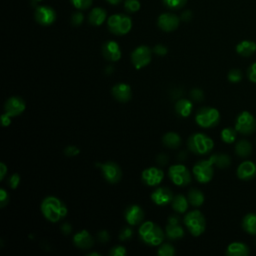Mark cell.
Masks as SVG:
<instances>
[{"instance_id":"cell-1","label":"cell","mask_w":256,"mask_h":256,"mask_svg":"<svg viewBox=\"0 0 256 256\" xmlns=\"http://www.w3.org/2000/svg\"><path fill=\"white\" fill-rule=\"evenodd\" d=\"M40 210L45 219L55 223L59 222L67 215L66 205L55 196L45 197L40 205Z\"/></svg>"},{"instance_id":"cell-2","label":"cell","mask_w":256,"mask_h":256,"mask_svg":"<svg viewBox=\"0 0 256 256\" xmlns=\"http://www.w3.org/2000/svg\"><path fill=\"white\" fill-rule=\"evenodd\" d=\"M138 234L141 241L149 246H158L165 238V231L152 221L142 222L138 229Z\"/></svg>"},{"instance_id":"cell-3","label":"cell","mask_w":256,"mask_h":256,"mask_svg":"<svg viewBox=\"0 0 256 256\" xmlns=\"http://www.w3.org/2000/svg\"><path fill=\"white\" fill-rule=\"evenodd\" d=\"M188 149L194 154L204 155L210 152L214 147V142L210 137L203 133H194L187 140Z\"/></svg>"},{"instance_id":"cell-4","label":"cell","mask_w":256,"mask_h":256,"mask_svg":"<svg viewBox=\"0 0 256 256\" xmlns=\"http://www.w3.org/2000/svg\"><path fill=\"white\" fill-rule=\"evenodd\" d=\"M109 31L117 36L127 34L132 28V20L126 14H113L107 19Z\"/></svg>"},{"instance_id":"cell-5","label":"cell","mask_w":256,"mask_h":256,"mask_svg":"<svg viewBox=\"0 0 256 256\" xmlns=\"http://www.w3.org/2000/svg\"><path fill=\"white\" fill-rule=\"evenodd\" d=\"M195 121L202 128H212L218 125L220 113L213 107H202L195 114Z\"/></svg>"},{"instance_id":"cell-6","label":"cell","mask_w":256,"mask_h":256,"mask_svg":"<svg viewBox=\"0 0 256 256\" xmlns=\"http://www.w3.org/2000/svg\"><path fill=\"white\" fill-rule=\"evenodd\" d=\"M184 224L190 234L195 237L203 234L206 229L205 217L199 210H193L186 214L184 217Z\"/></svg>"},{"instance_id":"cell-7","label":"cell","mask_w":256,"mask_h":256,"mask_svg":"<svg viewBox=\"0 0 256 256\" xmlns=\"http://www.w3.org/2000/svg\"><path fill=\"white\" fill-rule=\"evenodd\" d=\"M213 166L214 165L210 159L198 161L192 169L195 179L200 183H207L210 181L214 174Z\"/></svg>"},{"instance_id":"cell-8","label":"cell","mask_w":256,"mask_h":256,"mask_svg":"<svg viewBox=\"0 0 256 256\" xmlns=\"http://www.w3.org/2000/svg\"><path fill=\"white\" fill-rule=\"evenodd\" d=\"M170 180L177 186H186L191 182V173L183 164H174L168 169Z\"/></svg>"},{"instance_id":"cell-9","label":"cell","mask_w":256,"mask_h":256,"mask_svg":"<svg viewBox=\"0 0 256 256\" xmlns=\"http://www.w3.org/2000/svg\"><path fill=\"white\" fill-rule=\"evenodd\" d=\"M152 59V50L146 45H140L131 53V62L135 69L139 70L146 67Z\"/></svg>"},{"instance_id":"cell-10","label":"cell","mask_w":256,"mask_h":256,"mask_svg":"<svg viewBox=\"0 0 256 256\" xmlns=\"http://www.w3.org/2000/svg\"><path fill=\"white\" fill-rule=\"evenodd\" d=\"M235 129L243 135L252 134L256 129V120L248 111H242L236 118Z\"/></svg>"},{"instance_id":"cell-11","label":"cell","mask_w":256,"mask_h":256,"mask_svg":"<svg viewBox=\"0 0 256 256\" xmlns=\"http://www.w3.org/2000/svg\"><path fill=\"white\" fill-rule=\"evenodd\" d=\"M105 180L110 184L118 183L122 178V171L118 164L113 161H107L105 163L98 164Z\"/></svg>"},{"instance_id":"cell-12","label":"cell","mask_w":256,"mask_h":256,"mask_svg":"<svg viewBox=\"0 0 256 256\" xmlns=\"http://www.w3.org/2000/svg\"><path fill=\"white\" fill-rule=\"evenodd\" d=\"M34 18L40 25L49 26L56 20V12L49 6H37L34 12Z\"/></svg>"},{"instance_id":"cell-13","label":"cell","mask_w":256,"mask_h":256,"mask_svg":"<svg viewBox=\"0 0 256 256\" xmlns=\"http://www.w3.org/2000/svg\"><path fill=\"white\" fill-rule=\"evenodd\" d=\"M180 20V17L174 13H162L157 19V25L161 30L172 32L178 28Z\"/></svg>"},{"instance_id":"cell-14","label":"cell","mask_w":256,"mask_h":256,"mask_svg":"<svg viewBox=\"0 0 256 256\" xmlns=\"http://www.w3.org/2000/svg\"><path fill=\"white\" fill-rule=\"evenodd\" d=\"M26 108L25 101L20 96H11L9 97L4 104V111L11 117H16V116L22 114Z\"/></svg>"},{"instance_id":"cell-15","label":"cell","mask_w":256,"mask_h":256,"mask_svg":"<svg viewBox=\"0 0 256 256\" xmlns=\"http://www.w3.org/2000/svg\"><path fill=\"white\" fill-rule=\"evenodd\" d=\"M144 215L145 213L143 211V209L136 204L129 205L125 209V212H124L125 221L131 226L141 224L143 222Z\"/></svg>"},{"instance_id":"cell-16","label":"cell","mask_w":256,"mask_h":256,"mask_svg":"<svg viewBox=\"0 0 256 256\" xmlns=\"http://www.w3.org/2000/svg\"><path fill=\"white\" fill-rule=\"evenodd\" d=\"M102 55L110 62L118 61L122 55L119 44L113 40L106 41L102 45Z\"/></svg>"},{"instance_id":"cell-17","label":"cell","mask_w":256,"mask_h":256,"mask_svg":"<svg viewBox=\"0 0 256 256\" xmlns=\"http://www.w3.org/2000/svg\"><path fill=\"white\" fill-rule=\"evenodd\" d=\"M141 178L147 186H157L164 178V172L157 167H149L142 171Z\"/></svg>"},{"instance_id":"cell-18","label":"cell","mask_w":256,"mask_h":256,"mask_svg":"<svg viewBox=\"0 0 256 256\" xmlns=\"http://www.w3.org/2000/svg\"><path fill=\"white\" fill-rule=\"evenodd\" d=\"M151 200L159 206H165L172 202L174 195L173 192L167 187H159L151 194Z\"/></svg>"},{"instance_id":"cell-19","label":"cell","mask_w":256,"mask_h":256,"mask_svg":"<svg viewBox=\"0 0 256 256\" xmlns=\"http://www.w3.org/2000/svg\"><path fill=\"white\" fill-rule=\"evenodd\" d=\"M111 93L116 100L123 103L128 102L132 97L131 87L127 83L115 84L111 89Z\"/></svg>"},{"instance_id":"cell-20","label":"cell","mask_w":256,"mask_h":256,"mask_svg":"<svg viewBox=\"0 0 256 256\" xmlns=\"http://www.w3.org/2000/svg\"><path fill=\"white\" fill-rule=\"evenodd\" d=\"M73 243L80 249H90L94 244V238L87 230H81L73 235Z\"/></svg>"},{"instance_id":"cell-21","label":"cell","mask_w":256,"mask_h":256,"mask_svg":"<svg viewBox=\"0 0 256 256\" xmlns=\"http://www.w3.org/2000/svg\"><path fill=\"white\" fill-rule=\"evenodd\" d=\"M237 176L242 180H251L256 176V164L252 161H244L237 168Z\"/></svg>"},{"instance_id":"cell-22","label":"cell","mask_w":256,"mask_h":256,"mask_svg":"<svg viewBox=\"0 0 256 256\" xmlns=\"http://www.w3.org/2000/svg\"><path fill=\"white\" fill-rule=\"evenodd\" d=\"M106 10L101 7L93 8L88 14V22L93 26H100L106 20Z\"/></svg>"},{"instance_id":"cell-23","label":"cell","mask_w":256,"mask_h":256,"mask_svg":"<svg viewBox=\"0 0 256 256\" xmlns=\"http://www.w3.org/2000/svg\"><path fill=\"white\" fill-rule=\"evenodd\" d=\"M192 102L189 99H186V98H180L177 100V102L175 103L174 109L175 112L181 116V117H188V116L191 114L192 112Z\"/></svg>"},{"instance_id":"cell-24","label":"cell","mask_w":256,"mask_h":256,"mask_svg":"<svg viewBox=\"0 0 256 256\" xmlns=\"http://www.w3.org/2000/svg\"><path fill=\"white\" fill-rule=\"evenodd\" d=\"M165 236L171 241L181 239L184 236V229L179 223H167L165 227Z\"/></svg>"},{"instance_id":"cell-25","label":"cell","mask_w":256,"mask_h":256,"mask_svg":"<svg viewBox=\"0 0 256 256\" xmlns=\"http://www.w3.org/2000/svg\"><path fill=\"white\" fill-rule=\"evenodd\" d=\"M249 252L248 246L241 242L231 243L226 249V255L228 256H247Z\"/></svg>"},{"instance_id":"cell-26","label":"cell","mask_w":256,"mask_h":256,"mask_svg":"<svg viewBox=\"0 0 256 256\" xmlns=\"http://www.w3.org/2000/svg\"><path fill=\"white\" fill-rule=\"evenodd\" d=\"M162 142H163L164 146L171 149H175L181 145L182 139L178 133L167 132L162 137Z\"/></svg>"},{"instance_id":"cell-27","label":"cell","mask_w":256,"mask_h":256,"mask_svg":"<svg viewBox=\"0 0 256 256\" xmlns=\"http://www.w3.org/2000/svg\"><path fill=\"white\" fill-rule=\"evenodd\" d=\"M256 51V43L249 40L241 41L236 46V52L244 57H249Z\"/></svg>"},{"instance_id":"cell-28","label":"cell","mask_w":256,"mask_h":256,"mask_svg":"<svg viewBox=\"0 0 256 256\" xmlns=\"http://www.w3.org/2000/svg\"><path fill=\"white\" fill-rule=\"evenodd\" d=\"M171 206L173 208V210L176 211L177 213H184L187 211L188 206H189V201L184 195L178 194V195L174 196V198L171 202Z\"/></svg>"},{"instance_id":"cell-29","label":"cell","mask_w":256,"mask_h":256,"mask_svg":"<svg viewBox=\"0 0 256 256\" xmlns=\"http://www.w3.org/2000/svg\"><path fill=\"white\" fill-rule=\"evenodd\" d=\"M242 228L251 235H256V214L249 213L242 220Z\"/></svg>"},{"instance_id":"cell-30","label":"cell","mask_w":256,"mask_h":256,"mask_svg":"<svg viewBox=\"0 0 256 256\" xmlns=\"http://www.w3.org/2000/svg\"><path fill=\"white\" fill-rule=\"evenodd\" d=\"M187 199L189 201V204L194 206V207H199L204 203V195L203 193L196 188H192L189 190Z\"/></svg>"},{"instance_id":"cell-31","label":"cell","mask_w":256,"mask_h":256,"mask_svg":"<svg viewBox=\"0 0 256 256\" xmlns=\"http://www.w3.org/2000/svg\"><path fill=\"white\" fill-rule=\"evenodd\" d=\"M210 159L212 161L213 165L217 166L218 168H221V169H224V168H227L230 163H231V159L228 155L226 154H213L210 156Z\"/></svg>"},{"instance_id":"cell-32","label":"cell","mask_w":256,"mask_h":256,"mask_svg":"<svg viewBox=\"0 0 256 256\" xmlns=\"http://www.w3.org/2000/svg\"><path fill=\"white\" fill-rule=\"evenodd\" d=\"M235 152L240 157H247L252 152V145L247 140H240L235 145Z\"/></svg>"},{"instance_id":"cell-33","label":"cell","mask_w":256,"mask_h":256,"mask_svg":"<svg viewBox=\"0 0 256 256\" xmlns=\"http://www.w3.org/2000/svg\"><path fill=\"white\" fill-rule=\"evenodd\" d=\"M236 129L227 127L221 131V139L225 143H233L236 140Z\"/></svg>"},{"instance_id":"cell-34","label":"cell","mask_w":256,"mask_h":256,"mask_svg":"<svg viewBox=\"0 0 256 256\" xmlns=\"http://www.w3.org/2000/svg\"><path fill=\"white\" fill-rule=\"evenodd\" d=\"M162 2L170 10H179L185 6L187 0H162Z\"/></svg>"},{"instance_id":"cell-35","label":"cell","mask_w":256,"mask_h":256,"mask_svg":"<svg viewBox=\"0 0 256 256\" xmlns=\"http://www.w3.org/2000/svg\"><path fill=\"white\" fill-rule=\"evenodd\" d=\"M124 9L127 13H136L140 9V2L139 0H125Z\"/></svg>"},{"instance_id":"cell-36","label":"cell","mask_w":256,"mask_h":256,"mask_svg":"<svg viewBox=\"0 0 256 256\" xmlns=\"http://www.w3.org/2000/svg\"><path fill=\"white\" fill-rule=\"evenodd\" d=\"M157 254L159 256H173L175 254V248L170 243H164L159 246Z\"/></svg>"},{"instance_id":"cell-37","label":"cell","mask_w":256,"mask_h":256,"mask_svg":"<svg viewBox=\"0 0 256 256\" xmlns=\"http://www.w3.org/2000/svg\"><path fill=\"white\" fill-rule=\"evenodd\" d=\"M70 2L76 9L86 10L92 5L93 0H70Z\"/></svg>"},{"instance_id":"cell-38","label":"cell","mask_w":256,"mask_h":256,"mask_svg":"<svg viewBox=\"0 0 256 256\" xmlns=\"http://www.w3.org/2000/svg\"><path fill=\"white\" fill-rule=\"evenodd\" d=\"M228 80L232 83H238L242 80V72L241 70H239V69H232V70L229 71L228 73Z\"/></svg>"},{"instance_id":"cell-39","label":"cell","mask_w":256,"mask_h":256,"mask_svg":"<svg viewBox=\"0 0 256 256\" xmlns=\"http://www.w3.org/2000/svg\"><path fill=\"white\" fill-rule=\"evenodd\" d=\"M133 236V230L131 227L129 226H124L120 232H119V235H118V238L121 240V241H127V240H130Z\"/></svg>"},{"instance_id":"cell-40","label":"cell","mask_w":256,"mask_h":256,"mask_svg":"<svg viewBox=\"0 0 256 256\" xmlns=\"http://www.w3.org/2000/svg\"><path fill=\"white\" fill-rule=\"evenodd\" d=\"M190 98L196 102H200L204 99V93L199 88H193L190 91Z\"/></svg>"},{"instance_id":"cell-41","label":"cell","mask_w":256,"mask_h":256,"mask_svg":"<svg viewBox=\"0 0 256 256\" xmlns=\"http://www.w3.org/2000/svg\"><path fill=\"white\" fill-rule=\"evenodd\" d=\"M84 21V15L80 11H76L71 16V23L74 26H80Z\"/></svg>"},{"instance_id":"cell-42","label":"cell","mask_w":256,"mask_h":256,"mask_svg":"<svg viewBox=\"0 0 256 256\" xmlns=\"http://www.w3.org/2000/svg\"><path fill=\"white\" fill-rule=\"evenodd\" d=\"M127 251H126V248L122 245H116L114 247L111 248V250L109 251V254L111 256H124L126 255Z\"/></svg>"},{"instance_id":"cell-43","label":"cell","mask_w":256,"mask_h":256,"mask_svg":"<svg viewBox=\"0 0 256 256\" xmlns=\"http://www.w3.org/2000/svg\"><path fill=\"white\" fill-rule=\"evenodd\" d=\"M80 153V149L74 145H68L64 149V154L68 157H74Z\"/></svg>"},{"instance_id":"cell-44","label":"cell","mask_w":256,"mask_h":256,"mask_svg":"<svg viewBox=\"0 0 256 256\" xmlns=\"http://www.w3.org/2000/svg\"><path fill=\"white\" fill-rule=\"evenodd\" d=\"M156 55L158 56H164L167 54L168 52V49L166 46H164L163 44H157L155 45L153 47V50H152Z\"/></svg>"},{"instance_id":"cell-45","label":"cell","mask_w":256,"mask_h":256,"mask_svg":"<svg viewBox=\"0 0 256 256\" xmlns=\"http://www.w3.org/2000/svg\"><path fill=\"white\" fill-rule=\"evenodd\" d=\"M20 175L17 174V173H14L12 174L9 179H8V183H9V186L12 188V189H16L18 187V185L20 183Z\"/></svg>"},{"instance_id":"cell-46","label":"cell","mask_w":256,"mask_h":256,"mask_svg":"<svg viewBox=\"0 0 256 256\" xmlns=\"http://www.w3.org/2000/svg\"><path fill=\"white\" fill-rule=\"evenodd\" d=\"M8 201H9L8 193L4 188H1L0 189V207L3 208L5 205L8 204Z\"/></svg>"},{"instance_id":"cell-47","label":"cell","mask_w":256,"mask_h":256,"mask_svg":"<svg viewBox=\"0 0 256 256\" xmlns=\"http://www.w3.org/2000/svg\"><path fill=\"white\" fill-rule=\"evenodd\" d=\"M247 76H248V79H249L251 82L256 83V62L253 63V64L248 68Z\"/></svg>"},{"instance_id":"cell-48","label":"cell","mask_w":256,"mask_h":256,"mask_svg":"<svg viewBox=\"0 0 256 256\" xmlns=\"http://www.w3.org/2000/svg\"><path fill=\"white\" fill-rule=\"evenodd\" d=\"M97 239L100 243H107L110 239V235L108 233V231L106 230H101L97 233Z\"/></svg>"},{"instance_id":"cell-49","label":"cell","mask_w":256,"mask_h":256,"mask_svg":"<svg viewBox=\"0 0 256 256\" xmlns=\"http://www.w3.org/2000/svg\"><path fill=\"white\" fill-rule=\"evenodd\" d=\"M168 156L164 153H161L156 157V162L160 166H165L168 163Z\"/></svg>"},{"instance_id":"cell-50","label":"cell","mask_w":256,"mask_h":256,"mask_svg":"<svg viewBox=\"0 0 256 256\" xmlns=\"http://www.w3.org/2000/svg\"><path fill=\"white\" fill-rule=\"evenodd\" d=\"M60 229H61V232L64 235H69V234L71 233V231H72V226L69 223H63L61 225Z\"/></svg>"},{"instance_id":"cell-51","label":"cell","mask_w":256,"mask_h":256,"mask_svg":"<svg viewBox=\"0 0 256 256\" xmlns=\"http://www.w3.org/2000/svg\"><path fill=\"white\" fill-rule=\"evenodd\" d=\"M1 123L4 127L9 126L11 124V116H9L8 114L4 113L1 115Z\"/></svg>"},{"instance_id":"cell-52","label":"cell","mask_w":256,"mask_h":256,"mask_svg":"<svg viewBox=\"0 0 256 256\" xmlns=\"http://www.w3.org/2000/svg\"><path fill=\"white\" fill-rule=\"evenodd\" d=\"M191 18H192V12H191L190 10H186V11H184V12L181 14V17H180L181 20L186 21V22H187V21H190Z\"/></svg>"},{"instance_id":"cell-53","label":"cell","mask_w":256,"mask_h":256,"mask_svg":"<svg viewBox=\"0 0 256 256\" xmlns=\"http://www.w3.org/2000/svg\"><path fill=\"white\" fill-rule=\"evenodd\" d=\"M6 173H7V166L3 163V162H1V163H0V180L4 179Z\"/></svg>"},{"instance_id":"cell-54","label":"cell","mask_w":256,"mask_h":256,"mask_svg":"<svg viewBox=\"0 0 256 256\" xmlns=\"http://www.w3.org/2000/svg\"><path fill=\"white\" fill-rule=\"evenodd\" d=\"M180 222V219H179V216L177 215H170L167 219V223H179Z\"/></svg>"},{"instance_id":"cell-55","label":"cell","mask_w":256,"mask_h":256,"mask_svg":"<svg viewBox=\"0 0 256 256\" xmlns=\"http://www.w3.org/2000/svg\"><path fill=\"white\" fill-rule=\"evenodd\" d=\"M186 158H187V153H186L185 151H181V152L179 153V155H178V159H179L180 161H183V160H185Z\"/></svg>"},{"instance_id":"cell-56","label":"cell","mask_w":256,"mask_h":256,"mask_svg":"<svg viewBox=\"0 0 256 256\" xmlns=\"http://www.w3.org/2000/svg\"><path fill=\"white\" fill-rule=\"evenodd\" d=\"M106 1L111 5H118L122 0H106Z\"/></svg>"},{"instance_id":"cell-57","label":"cell","mask_w":256,"mask_h":256,"mask_svg":"<svg viewBox=\"0 0 256 256\" xmlns=\"http://www.w3.org/2000/svg\"><path fill=\"white\" fill-rule=\"evenodd\" d=\"M30 1H31V4H33V5H36L37 3L41 2L42 0H30Z\"/></svg>"},{"instance_id":"cell-58","label":"cell","mask_w":256,"mask_h":256,"mask_svg":"<svg viewBox=\"0 0 256 256\" xmlns=\"http://www.w3.org/2000/svg\"><path fill=\"white\" fill-rule=\"evenodd\" d=\"M87 255H89V256H100V253H97V252H92V253H88Z\"/></svg>"}]
</instances>
